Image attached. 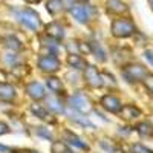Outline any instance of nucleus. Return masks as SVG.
Here are the masks:
<instances>
[{
	"label": "nucleus",
	"instance_id": "obj_1",
	"mask_svg": "<svg viewBox=\"0 0 153 153\" xmlns=\"http://www.w3.org/2000/svg\"><path fill=\"white\" fill-rule=\"evenodd\" d=\"M110 31H112V35L117 38H127L136 32V26L130 19L121 17V19H115L112 22Z\"/></svg>",
	"mask_w": 153,
	"mask_h": 153
},
{
	"label": "nucleus",
	"instance_id": "obj_2",
	"mask_svg": "<svg viewBox=\"0 0 153 153\" xmlns=\"http://www.w3.org/2000/svg\"><path fill=\"white\" fill-rule=\"evenodd\" d=\"M17 19H19V22L23 25L25 28H28L31 31H38V28L42 26L40 16L31 8H25V9L19 11L17 12Z\"/></svg>",
	"mask_w": 153,
	"mask_h": 153
},
{
	"label": "nucleus",
	"instance_id": "obj_3",
	"mask_svg": "<svg viewBox=\"0 0 153 153\" xmlns=\"http://www.w3.org/2000/svg\"><path fill=\"white\" fill-rule=\"evenodd\" d=\"M147 69L143 65H126L123 69V76L127 83H138L143 81L147 75Z\"/></svg>",
	"mask_w": 153,
	"mask_h": 153
},
{
	"label": "nucleus",
	"instance_id": "obj_4",
	"mask_svg": "<svg viewBox=\"0 0 153 153\" xmlns=\"http://www.w3.org/2000/svg\"><path fill=\"white\" fill-rule=\"evenodd\" d=\"M71 14L72 17L78 22V23H87L92 19V16L95 14V9L92 6H80V5H72L71 8Z\"/></svg>",
	"mask_w": 153,
	"mask_h": 153
},
{
	"label": "nucleus",
	"instance_id": "obj_5",
	"mask_svg": "<svg viewBox=\"0 0 153 153\" xmlns=\"http://www.w3.org/2000/svg\"><path fill=\"white\" fill-rule=\"evenodd\" d=\"M37 63H38V68H40L43 72H48V74H55L60 69V60L54 54L40 57Z\"/></svg>",
	"mask_w": 153,
	"mask_h": 153
},
{
	"label": "nucleus",
	"instance_id": "obj_6",
	"mask_svg": "<svg viewBox=\"0 0 153 153\" xmlns=\"http://www.w3.org/2000/svg\"><path fill=\"white\" fill-rule=\"evenodd\" d=\"M69 104L72 109H75L80 113H89L92 110V104L87 100V97H84L83 94H75L69 98Z\"/></svg>",
	"mask_w": 153,
	"mask_h": 153
},
{
	"label": "nucleus",
	"instance_id": "obj_7",
	"mask_svg": "<svg viewBox=\"0 0 153 153\" xmlns=\"http://www.w3.org/2000/svg\"><path fill=\"white\" fill-rule=\"evenodd\" d=\"M84 78H86L89 86H92L95 89L104 86L103 78H101V74L98 72V69L95 66H86L84 68Z\"/></svg>",
	"mask_w": 153,
	"mask_h": 153
},
{
	"label": "nucleus",
	"instance_id": "obj_8",
	"mask_svg": "<svg viewBox=\"0 0 153 153\" xmlns=\"http://www.w3.org/2000/svg\"><path fill=\"white\" fill-rule=\"evenodd\" d=\"M101 106H103L106 110H109L110 113H120V110L123 107L120 98H117L115 95H110V94H107V95H104L103 98H101Z\"/></svg>",
	"mask_w": 153,
	"mask_h": 153
},
{
	"label": "nucleus",
	"instance_id": "obj_9",
	"mask_svg": "<svg viewBox=\"0 0 153 153\" xmlns=\"http://www.w3.org/2000/svg\"><path fill=\"white\" fill-rule=\"evenodd\" d=\"M26 92H28V95H29L32 100H35V101H40V100H43V98L46 97L45 87L38 83V81L29 83V84L26 86Z\"/></svg>",
	"mask_w": 153,
	"mask_h": 153
},
{
	"label": "nucleus",
	"instance_id": "obj_10",
	"mask_svg": "<svg viewBox=\"0 0 153 153\" xmlns=\"http://www.w3.org/2000/svg\"><path fill=\"white\" fill-rule=\"evenodd\" d=\"M118 115H121V118L130 121V120H136L138 117H141V110H139L136 106L127 104V106H123L121 107V110H120Z\"/></svg>",
	"mask_w": 153,
	"mask_h": 153
},
{
	"label": "nucleus",
	"instance_id": "obj_11",
	"mask_svg": "<svg viewBox=\"0 0 153 153\" xmlns=\"http://www.w3.org/2000/svg\"><path fill=\"white\" fill-rule=\"evenodd\" d=\"M46 34L49 37H52V38H55V40L60 42L61 38L65 37V28H63L60 23H57V22L49 23L48 26H46Z\"/></svg>",
	"mask_w": 153,
	"mask_h": 153
},
{
	"label": "nucleus",
	"instance_id": "obj_12",
	"mask_svg": "<svg viewBox=\"0 0 153 153\" xmlns=\"http://www.w3.org/2000/svg\"><path fill=\"white\" fill-rule=\"evenodd\" d=\"M107 11L112 12V14H124L127 12V5L121 0H109L107 2Z\"/></svg>",
	"mask_w": 153,
	"mask_h": 153
},
{
	"label": "nucleus",
	"instance_id": "obj_13",
	"mask_svg": "<svg viewBox=\"0 0 153 153\" xmlns=\"http://www.w3.org/2000/svg\"><path fill=\"white\" fill-rule=\"evenodd\" d=\"M0 98L11 101L16 98V89L8 83H0Z\"/></svg>",
	"mask_w": 153,
	"mask_h": 153
},
{
	"label": "nucleus",
	"instance_id": "obj_14",
	"mask_svg": "<svg viewBox=\"0 0 153 153\" xmlns=\"http://www.w3.org/2000/svg\"><path fill=\"white\" fill-rule=\"evenodd\" d=\"M68 65H69L72 69H84V68L87 66V63H86V60H84L81 55H78V54H71V55L68 57Z\"/></svg>",
	"mask_w": 153,
	"mask_h": 153
},
{
	"label": "nucleus",
	"instance_id": "obj_15",
	"mask_svg": "<svg viewBox=\"0 0 153 153\" xmlns=\"http://www.w3.org/2000/svg\"><path fill=\"white\" fill-rule=\"evenodd\" d=\"M65 138H66V141H68L69 144L75 146L76 149H81V150H89V146H87L86 143H83L81 139H80L78 136H76V135H74L72 132L66 130V132H65Z\"/></svg>",
	"mask_w": 153,
	"mask_h": 153
},
{
	"label": "nucleus",
	"instance_id": "obj_16",
	"mask_svg": "<svg viewBox=\"0 0 153 153\" xmlns=\"http://www.w3.org/2000/svg\"><path fill=\"white\" fill-rule=\"evenodd\" d=\"M46 84L51 89V92H54L57 95L63 94V83H61L60 78H57V76H49V78L46 80Z\"/></svg>",
	"mask_w": 153,
	"mask_h": 153
},
{
	"label": "nucleus",
	"instance_id": "obj_17",
	"mask_svg": "<svg viewBox=\"0 0 153 153\" xmlns=\"http://www.w3.org/2000/svg\"><path fill=\"white\" fill-rule=\"evenodd\" d=\"M89 48H91V52L97 57V60H100V61H106V52L103 51V48H101L97 42H91L89 43Z\"/></svg>",
	"mask_w": 153,
	"mask_h": 153
},
{
	"label": "nucleus",
	"instance_id": "obj_18",
	"mask_svg": "<svg viewBox=\"0 0 153 153\" xmlns=\"http://www.w3.org/2000/svg\"><path fill=\"white\" fill-rule=\"evenodd\" d=\"M136 132L141 136H152L153 135V126L149 121H143L136 126Z\"/></svg>",
	"mask_w": 153,
	"mask_h": 153
},
{
	"label": "nucleus",
	"instance_id": "obj_19",
	"mask_svg": "<svg viewBox=\"0 0 153 153\" xmlns=\"http://www.w3.org/2000/svg\"><path fill=\"white\" fill-rule=\"evenodd\" d=\"M31 110H32V113L35 115V117H38L40 120H45V121H49V120H51L48 110H46L42 104H32V106H31Z\"/></svg>",
	"mask_w": 153,
	"mask_h": 153
},
{
	"label": "nucleus",
	"instance_id": "obj_20",
	"mask_svg": "<svg viewBox=\"0 0 153 153\" xmlns=\"http://www.w3.org/2000/svg\"><path fill=\"white\" fill-rule=\"evenodd\" d=\"M63 8H65V5H63L61 0H49V2H48V11H49L52 16L61 12Z\"/></svg>",
	"mask_w": 153,
	"mask_h": 153
},
{
	"label": "nucleus",
	"instance_id": "obj_21",
	"mask_svg": "<svg viewBox=\"0 0 153 153\" xmlns=\"http://www.w3.org/2000/svg\"><path fill=\"white\" fill-rule=\"evenodd\" d=\"M51 150H52V153H71V150L65 141H54Z\"/></svg>",
	"mask_w": 153,
	"mask_h": 153
},
{
	"label": "nucleus",
	"instance_id": "obj_22",
	"mask_svg": "<svg viewBox=\"0 0 153 153\" xmlns=\"http://www.w3.org/2000/svg\"><path fill=\"white\" fill-rule=\"evenodd\" d=\"M48 107L52 110V112H57V113H63V112H65V107H63L61 101L57 100V98H51L48 101Z\"/></svg>",
	"mask_w": 153,
	"mask_h": 153
},
{
	"label": "nucleus",
	"instance_id": "obj_23",
	"mask_svg": "<svg viewBox=\"0 0 153 153\" xmlns=\"http://www.w3.org/2000/svg\"><path fill=\"white\" fill-rule=\"evenodd\" d=\"M100 144H101V147H103L107 153H120L118 146L115 144V143H112V141H109V139H103Z\"/></svg>",
	"mask_w": 153,
	"mask_h": 153
},
{
	"label": "nucleus",
	"instance_id": "obj_24",
	"mask_svg": "<svg viewBox=\"0 0 153 153\" xmlns=\"http://www.w3.org/2000/svg\"><path fill=\"white\" fill-rule=\"evenodd\" d=\"M5 45H6V48H9L11 51H20L22 49V43L17 40V38H14V37H6L5 38Z\"/></svg>",
	"mask_w": 153,
	"mask_h": 153
},
{
	"label": "nucleus",
	"instance_id": "obj_25",
	"mask_svg": "<svg viewBox=\"0 0 153 153\" xmlns=\"http://www.w3.org/2000/svg\"><path fill=\"white\" fill-rule=\"evenodd\" d=\"M72 120H75L76 123H80V124H83V126H89V127H91V129H95V126L91 123V121H89L86 117H81V115H74V117H72Z\"/></svg>",
	"mask_w": 153,
	"mask_h": 153
},
{
	"label": "nucleus",
	"instance_id": "obj_26",
	"mask_svg": "<svg viewBox=\"0 0 153 153\" xmlns=\"http://www.w3.org/2000/svg\"><path fill=\"white\" fill-rule=\"evenodd\" d=\"M132 153H153L149 147L143 146V144H133L132 146Z\"/></svg>",
	"mask_w": 153,
	"mask_h": 153
},
{
	"label": "nucleus",
	"instance_id": "obj_27",
	"mask_svg": "<svg viewBox=\"0 0 153 153\" xmlns=\"http://www.w3.org/2000/svg\"><path fill=\"white\" fill-rule=\"evenodd\" d=\"M143 83H144V86L149 89L150 92H153V74H147V75L144 76Z\"/></svg>",
	"mask_w": 153,
	"mask_h": 153
},
{
	"label": "nucleus",
	"instance_id": "obj_28",
	"mask_svg": "<svg viewBox=\"0 0 153 153\" xmlns=\"http://www.w3.org/2000/svg\"><path fill=\"white\" fill-rule=\"evenodd\" d=\"M5 61L8 63L9 66H16L17 63H19V57L12 52V54H8V55H5Z\"/></svg>",
	"mask_w": 153,
	"mask_h": 153
},
{
	"label": "nucleus",
	"instance_id": "obj_29",
	"mask_svg": "<svg viewBox=\"0 0 153 153\" xmlns=\"http://www.w3.org/2000/svg\"><path fill=\"white\" fill-rule=\"evenodd\" d=\"M37 135H38V136H43V138H46V139H49V141L52 139V135H51V133L45 129V127H38V129H37Z\"/></svg>",
	"mask_w": 153,
	"mask_h": 153
},
{
	"label": "nucleus",
	"instance_id": "obj_30",
	"mask_svg": "<svg viewBox=\"0 0 153 153\" xmlns=\"http://www.w3.org/2000/svg\"><path fill=\"white\" fill-rule=\"evenodd\" d=\"M146 58H147V61L150 63V65L153 66V52H152V51H146Z\"/></svg>",
	"mask_w": 153,
	"mask_h": 153
},
{
	"label": "nucleus",
	"instance_id": "obj_31",
	"mask_svg": "<svg viewBox=\"0 0 153 153\" xmlns=\"http://www.w3.org/2000/svg\"><path fill=\"white\" fill-rule=\"evenodd\" d=\"M8 132H9L8 126H6L5 123H0V135H5V133H8Z\"/></svg>",
	"mask_w": 153,
	"mask_h": 153
},
{
	"label": "nucleus",
	"instance_id": "obj_32",
	"mask_svg": "<svg viewBox=\"0 0 153 153\" xmlns=\"http://www.w3.org/2000/svg\"><path fill=\"white\" fill-rule=\"evenodd\" d=\"M28 3H38V2H42V0H26Z\"/></svg>",
	"mask_w": 153,
	"mask_h": 153
},
{
	"label": "nucleus",
	"instance_id": "obj_33",
	"mask_svg": "<svg viewBox=\"0 0 153 153\" xmlns=\"http://www.w3.org/2000/svg\"><path fill=\"white\" fill-rule=\"evenodd\" d=\"M0 150H5V152H8V147H5V146H0Z\"/></svg>",
	"mask_w": 153,
	"mask_h": 153
},
{
	"label": "nucleus",
	"instance_id": "obj_34",
	"mask_svg": "<svg viewBox=\"0 0 153 153\" xmlns=\"http://www.w3.org/2000/svg\"><path fill=\"white\" fill-rule=\"evenodd\" d=\"M80 2H87V0H80Z\"/></svg>",
	"mask_w": 153,
	"mask_h": 153
}]
</instances>
